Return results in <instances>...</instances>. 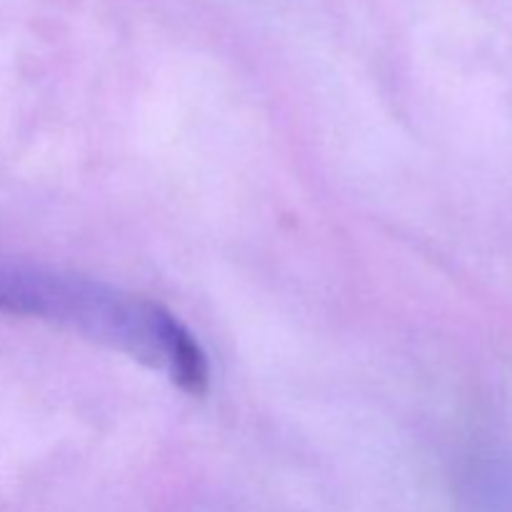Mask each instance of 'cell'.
Listing matches in <instances>:
<instances>
[]
</instances>
